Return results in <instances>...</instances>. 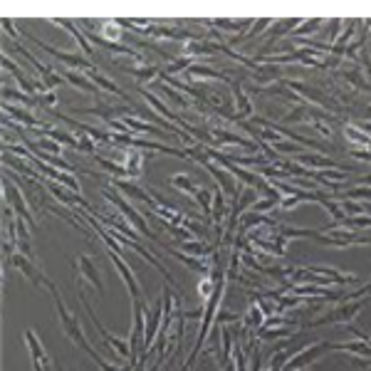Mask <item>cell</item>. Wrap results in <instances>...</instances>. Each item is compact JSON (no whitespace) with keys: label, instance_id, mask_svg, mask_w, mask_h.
<instances>
[{"label":"cell","instance_id":"cell-33","mask_svg":"<svg viewBox=\"0 0 371 371\" xmlns=\"http://www.w3.org/2000/svg\"><path fill=\"white\" fill-rule=\"evenodd\" d=\"M129 74H134V80L142 85V82H154L156 77L161 74V69L156 67V65H148V62H144V65H131V67H124Z\"/></svg>","mask_w":371,"mask_h":371},{"label":"cell","instance_id":"cell-29","mask_svg":"<svg viewBox=\"0 0 371 371\" xmlns=\"http://www.w3.org/2000/svg\"><path fill=\"white\" fill-rule=\"evenodd\" d=\"M332 352H346L352 357L359 359H369L371 361V346L366 341L357 339V341H339V344H332Z\"/></svg>","mask_w":371,"mask_h":371},{"label":"cell","instance_id":"cell-17","mask_svg":"<svg viewBox=\"0 0 371 371\" xmlns=\"http://www.w3.org/2000/svg\"><path fill=\"white\" fill-rule=\"evenodd\" d=\"M295 161H297V164H302V166L312 168V171H329V168H337V171L352 173V171H349V166H344V164H337L334 159H327V156H322V154H300Z\"/></svg>","mask_w":371,"mask_h":371},{"label":"cell","instance_id":"cell-44","mask_svg":"<svg viewBox=\"0 0 371 371\" xmlns=\"http://www.w3.org/2000/svg\"><path fill=\"white\" fill-rule=\"evenodd\" d=\"M193 65V57H179V60H173L166 65V69H164V74H186L188 72V67Z\"/></svg>","mask_w":371,"mask_h":371},{"label":"cell","instance_id":"cell-37","mask_svg":"<svg viewBox=\"0 0 371 371\" xmlns=\"http://www.w3.org/2000/svg\"><path fill=\"white\" fill-rule=\"evenodd\" d=\"M341 77V80H346L349 85H354L357 89H361V92H369L371 94V85L364 80V74L359 72V67H352V69H341V72H337Z\"/></svg>","mask_w":371,"mask_h":371},{"label":"cell","instance_id":"cell-6","mask_svg":"<svg viewBox=\"0 0 371 371\" xmlns=\"http://www.w3.org/2000/svg\"><path fill=\"white\" fill-rule=\"evenodd\" d=\"M3 203L10 205L15 213H18L23 221H27V225H30L32 230H37V223H35V216H32V208L27 205V201H25V193L20 191L18 183H12L10 176H3Z\"/></svg>","mask_w":371,"mask_h":371},{"label":"cell","instance_id":"cell-45","mask_svg":"<svg viewBox=\"0 0 371 371\" xmlns=\"http://www.w3.org/2000/svg\"><path fill=\"white\" fill-rule=\"evenodd\" d=\"M272 151H278V156H280V154H292V156L297 159L300 154H304V146H300V144L287 142V139H284V142L275 144V146H272Z\"/></svg>","mask_w":371,"mask_h":371},{"label":"cell","instance_id":"cell-47","mask_svg":"<svg viewBox=\"0 0 371 371\" xmlns=\"http://www.w3.org/2000/svg\"><path fill=\"white\" fill-rule=\"evenodd\" d=\"M213 287H216V282H213V278H201V282H198V295H201V300L203 302H208V297L213 295Z\"/></svg>","mask_w":371,"mask_h":371},{"label":"cell","instance_id":"cell-28","mask_svg":"<svg viewBox=\"0 0 371 371\" xmlns=\"http://www.w3.org/2000/svg\"><path fill=\"white\" fill-rule=\"evenodd\" d=\"M267 315L260 309V304L255 302V300H250V307H247V312L243 315V327L250 329V332H258L262 324H265Z\"/></svg>","mask_w":371,"mask_h":371},{"label":"cell","instance_id":"cell-41","mask_svg":"<svg viewBox=\"0 0 371 371\" xmlns=\"http://www.w3.org/2000/svg\"><path fill=\"white\" fill-rule=\"evenodd\" d=\"M161 94H164V97L168 99V102H171V104H179L181 109H191V102H188V99L183 97V94L179 92V89H173V87H168V85H164V82H161Z\"/></svg>","mask_w":371,"mask_h":371},{"label":"cell","instance_id":"cell-39","mask_svg":"<svg viewBox=\"0 0 371 371\" xmlns=\"http://www.w3.org/2000/svg\"><path fill=\"white\" fill-rule=\"evenodd\" d=\"M307 119H309V106L307 104H295L287 114H284L280 124H282V126H287V124H307Z\"/></svg>","mask_w":371,"mask_h":371},{"label":"cell","instance_id":"cell-25","mask_svg":"<svg viewBox=\"0 0 371 371\" xmlns=\"http://www.w3.org/2000/svg\"><path fill=\"white\" fill-rule=\"evenodd\" d=\"M168 255H173L176 260H181L188 270L196 272V275H201V278H208V275H210V265L205 262V260L193 258V255H186V253H179V250H173V247H168Z\"/></svg>","mask_w":371,"mask_h":371},{"label":"cell","instance_id":"cell-10","mask_svg":"<svg viewBox=\"0 0 371 371\" xmlns=\"http://www.w3.org/2000/svg\"><path fill=\"white\" fill-rule=\"evenodd\" d=\"M198 25H203V27H213L218 32H230V37H243L250 32L253 27V20H228V18H216V20H196Z\"/></svg>","mask_w":371,"mask_h":371},{"label":"cell","instance_id":"cell-24","mask_svg":"<svg viewBox=\"0 0 371 371\" xmlns=\"http://www.w3.org/2000/svg\"><path fill=\"white\" fill-rule=\"evenodd\" d=\"M25 344H27V349H30V357H32V361H40V364L45 366L47 371H52V361H49V357H47V352H45V346H43V341L37 339V334L32 332V329H25Z\"/></svg>","mask_w":371,"mask_h":371},{"label":"cell","instance_id":"cell-23","mask_svg":"<svg viewBox=\"0 0 371 371\" xmlns=\"http://www.w3.org/2000/svg\"><path fill=\"white\" fill-rule=\"evenodd\" d=\"M87 77H89V80H92L94 85H97V89L114 94V97L124 99V102H126V104H129V106H134V102H131L129 94L124 92V89H122V87H119V85H114V80H109V77H106V74H102V72H99V69H97V72H92V74H87ZM134 109H136V106H134Z\"/></svg>","mask_w":371,"mask_h":371},{"label":"cell","instance_id":"cell-34","mask_svg":"<svg viewBox=\"0 0 371 371\" xmlns=\"http://www.w3.org/2000/svg\"><path fill=\"white\" fill-rule=\"evenodd\" d=\"M94 161L99 164V168L106 173H111V179H129V171H126V166L124 164H119V161H111L106 159V156L97 154L94 156Z\"/></svg>","mask_w":371,"mask_h":371},{"label":"cell","instance_id":"cell-50","mask_svg":"<svg viewBox=\"0 0 371 371\" xmlns=\"http://www.w3.org/2000/svg\"><path fill=\"white\" fill-rule=\"evenodd\" d=\"M181 371H186V369H181Z\"/></svg>","mask_w":371,"mask_h":371},{"label":"cell","instance_id":"cell-12","mask_svg":"<svg viewBox=\"0 0 371 371\" xmlns=\"http://www.w3.org/2000/svg\"><path fill=\"white\" fill-rule=\"evenodd\" d=\"M72 267L77 270L80 280H85V282L92 284L99 295L104 292V284H102V278H99V270L94 267V260L89 258V255H77V260H72Z\"/></svg>","mask_w":371,"mask_h":371},{"label":"cell","instance_id":"cell-2","mask_svg":"<svg viewBox=\"0 0 371 371\" xmlns=\"http://www.w3.org/2000/svg\"><path fill=\"white\" fill-rule=\"evenodd\" d=\"M102 196H104V201H106V203H109L111 208L117 210L119 216H122L124 221L129 223V225H131V228L136 230V233H142L144 238H148V240H156V243H161L159 238H156V235H154V230L148 228V223L144 221V216H142V213H139V210H136L134 205H131L129 201H126V198H124L122 193H119L117 188H114V186H111V188H106V186H104V188H102ZM161 245H164V243H161Z\"/></svg>","mask_w":371,"mask_h":371},{"label":"cell","instance_id":"cell-43","mask_svg":"<svg viewBox=\"0 0 371 371\" xmlns=\"http://www.w3.org/2000/svg\"><path fill=\"white\" fill-rule=\"evenodd\" d=\"M193 198H196V203L203 208L205 221H210V216H213V191H208V188H198Z\"/></svg>","mask_w":371,"mask_h":371},{"label":"cell","instance_id":"cell-48","mask_svg":"<svg viewBox=\"0 0 371 371\" xmlns=\"http://www.w3.org/2000/svg\"><path fill=\"white\" fill-rule=\"evenodd\" d=\"M300 203H302V201H300V198L284 196L282 201H280V208H282V210H295V208H300Z\"/></svg>","mask_w":371,"mask_h":371},{"label":"cell","instance_id":"cell-51","mask_svg":"<svg viewBox=\"0 0 371 371\" xmlns=\"http://www.w3.org/2000/svg\"><path fill=\"white\" fill-rule=\"evenodd\" d=\"M302 371H304V369H302Z\"/></svg>","mask_w":371,"mask_h":371},{"label":"cell","instance_id":"cell-40","mask_svg":"<svg viewBox=\"0 0 371 371\" xmlns=\"http://www.w3.org/2000/svg\"><path fill=\"white\" fill-rule=\"evenodd\" d=\"M295 329L282 327V329H258V339L262 341H278V339H292L295 337Z\"/></svg>","mask_w":371,"mask_h":371},{"label":"cell","instance_id":"cell-20","mask_svg":"<svg viewBox=\"0 0 371 371\" xmlns=\"http://www.w3.org/2000/svg\"><path fill=\"white\" fill-rule=\"evenodd\" d=\"M55 69L62 74V77H65V82H67V85L74 87V89H80V92H87V94H99L97 85H94L87 74L77 72V69H67V67H55Z\"/></svg>","mask_w":371,"mask_h":371},{"label":"cell","instance_id":"cell-1","mask_svg":"<svg viewBox=\"0 0 371 371\" xmlns=\"http://www.w3.org/2000/svg\"><path fill=\"white\" fill-rule=\"evenodd\" d=\"M49 295H52V300H55L57 317H60V324H62V329H65V334H67L69 339H72L74 344L80 346L82 352L87 354V357L94 359V364H97L102 371H122V369H117V366H114V364H109V361H106V359L102 357V354H99L92 344H89V339H87V337H85V329L80 327V322L74 319L72 312H69V309H67V304H65V300H62L60 290H57V287H55V290L49 292Z\"/></svg>","mask_w":371,"mask_h":371},{"label":"cell","instance_id":"cell-46","mask_svg":"<svg viewBox=\"0 0 371 371\" xmlns=\"http://www.w3.org/2000/svg\"><path fill=\"white\" fill-rule=\"evenodd\" d=\"M102 30H104V35L102 37H106V40H111V43H119V40L124 37V32H122V27H119L117 20H106V23H102Z\"/></svg>","mask_w":371,"mask_h":371},{"label":"cell","instance_id":"cell-8","mask_svg":"<svg viewBox=\"0 0 371 371\" xmlns=\"http://www.w3.org/2000/svg\"><path fill=\"white\" fill-rule=\"evenodd\" d=\"M10 265L15 267L18 272H23V278L27 280L30 284H35V287H45L47 292L55 290V282H49L47 275H45V272L35 265V260L27 258V255H23V253H18V250H15V255L10 258Z\"/></svg>","mask_w":371,"mask_h":371},{"label":"cell","instance_id":"cell-35","mask_svg":"<svg viewBox=\"0 0 371 371\" xmlns=\"http://www.w3.org/2000/svg\"><path fill=\"white\" fill-rule=\"evenodd\" d=\"M341 134H344V139L346 142H352V146H361V148H366L371 144V136L369 134H364V131L359 129L357 124H344L341 126Z\"/></svg>","mask_w":371,"mask_h":371},{"label":"cell","instance_id":"cell-27","mask_svg":"<svg viewBox=\"0 0 371 371\" xmlns=\"http://www.w3.org/2000/svg\"><path fill=\"white\" fill-rule=\"evenodd\" d=\"M218 52V43L208 40V37H198V40H191V43H183V55L196 57V55H213Z\"/></svg>","mask_w":371,"mask_h":371},{"label":"cell","instance_id":"cell-32","mask_svg":"<svg viewBox=\"0 0 371 371\" xmlns=\"http://www.w3.org/2000/svg\"><path fill=\"white\" fill-rule=\"evenodd\" d=\"M144 164H146V156L142 151H136V148H129L126 151V161H124V166L129 171V179H139L144 173Z\"/></svg>","mask_w":371,"mask_h":371},{"label":"cell","instance_id":"cell-14","mask_svg":"<svg viewBox=\"0 0 371 371\" xmlns=\"http://www.w3.org/2000/svg\"><path fill=\"white\" fill-rule=\"evenodd\" d=\"M109 260L114 262V267L119 270V278L124 280V284L129 287V292H131V300H144V292H142V287H139V280L134 278V270H131V265L126 262V260L122 258L119 253H111L109 250Z\"/></svg>","mask_w":371,"mask_h":371},{"label":"cell","instance_id":"cell-13","mask_svg":"<svg viewBox=\"0 0 371 371\" xmlns=\"http://www.w3.org/2000/svg\"><path fill=\"white\" fill-rule=\"evenodd\" d=\"M3 111H5V117L15 119V124H20V126H30V129H47V126H52V124L43 122V119H37L35 114H30V111L25 109V106H20V104L3 102Z\"/></svg>","mask_w":371,"mask_h":371},{"label":"cell","instance_id":"cell-4","mask_svg":"<svg viewBox=\"0 0 371 371\" xmlns=\"http://www.w3.org/2000/svg\"><path fill=\"white\" fill-rule=\"evenodd\" d=\"M25 35H27V32H25ZM27 40H30V43H35L37 47L43 49V52H47L52 60L60 62V65H65L67 69H77V72H85V74L97 72V67H94V62L89 60V57L77 55V52H65V49H57V47H52V45L43 43V40H37L35 35H27Z\"/></svg>","mask_w":371,"mask_h":371},{"label":"cell","instance_id":"cell-31","mask_svg":"<svg viewBox=\"0 0 371 371\" xmlns=\"http://www.w3.org/2000/svg\"><path fill=\"white\" fill-rule=\"evenodd\" d=\"M228 213L230 210H228V205H225V193L213 191V216H210V223H213L218 230H223V221H225Z\"/></svg>","mask_w":371,"mask_h":371},{"label":"cell","instance_id":"cell-30","mask_svg":"<svg viewBox=\"0 0 371 371\" xmlns=\"http://www.w3.org/2000/svg\"><path fill=\"white\" fill-rule=\"evenodd\" d=\"M179 250H183L186 255H193V258H201V260H205L210 253H216L213 250V245L210 243H205V240H186V243H179Z\"/></svg>","mask_w":371,"mask_h":371},{"label":"cell","instance_id":"cell-19","mask_svg":"<svg viewBox=\"0 0 371 371\" xmlns=\"http://www.w3.org/2000/svg\"><path fill=\"white\" fill-rule=\"evenodd\" d=\"M230 94H233V99H235V114L240 119H253L255 106H253V102L247 99L245 89H243V85L238 80L230 82Z\"/></svg>","mask_w":371,"mask_h":371},{"label":"cell","instance_id":"cell-42","mask_svg":"<svg viewBox=\"0 0 371 371\" xmlns=\"http://www.w3.org/2000/svg\"><path fill=\"white\" fill-rule=\"evenodd\" d=\"M322 25H324V20H322V18H307V20H302V23H300V27L292 32V37H295V40H300V37H304V35L319 32Z\"/></svg>","mask_w":371,"mask_h":371},{"label":"cell","instance_id":"cell-16","mask_svg":"<svg viewBox=\"0 0 371 371\" xmlns=\"http://www.w3.org/2000/svg\"><path fill=\"white\" fill-rule=\"evenodd\" d=\"M300 23H302V18H284V20H275V25H272V30L267 32V43L265 47L260 49L258 55H267V49L272 47V45L278 43L282 35H292V32L300 27Z\"/></svg>","mask_w":371,"mask_h":371},{"label":"cell","instance_id":"cell-18","mask_svg":"<svg viewBox=\"0 0 371 371\" xmlns=\"http://www.w3.org/2000/svg\"><path fill=\"white\" fill-rule=\"evenodd\" d=\"M114 188H117L119 193H122L124 198H129V201H142V203H146L148 208L154 205V196L148 191H144L142 186H136L134 181H126V179H114Z\"/></svg>","mask_w":371,"mask_h":371},{"label":"cell","instance_id":"cell-7","mask_svg":"<svg viewBox=\"0 0 371 371\" xmlns=\"http://www.w3.org/2000/svg\"><path fill=\"white\" fill-rule=\"evenodd\" d=\"M77 297H80V302H82V307H85V312L89 315V322H92L94 327H97V332L102 334V339L106 341V346L109 349H114V352L119 354V357H124V359H131V346H129V339H117V337H111L109 332H106V327L99 322V317L94 315V309H92V304H89V300L85 297V292L82 290H77Z\"/></svg>","mask_w":371,"mask_h":371},{"label":"cell","instance_id":"cell-11","mask_svg":"<svg viewBox=\"0 0 371 371\" xmlns=\"http://www.w3.org/2000/svg\"><path fill=\"white\" fill-rule=\"evenodd\" d=\"M139 94H142V97H144V102H146L148 109H154L156 114H161V117L168 119V122H171V124L176 122V124H179V129H183L186 124H188V119H183V117H181V114H176V111H173L171 106L166 104V102H161V99L156 97L154 92H148V89H144L142 85H139Z\"/></svg>","mask_w":371,"mask_h":371},{"label":"cell","instance_id":"cell-26","mask_svg":"<svg viewBox=\"0 0 371 371\" xmlns=\"http://www.w3.org/2000/svg\"><path fill=\"white\" fill-rule=\"evenodd\" d=\"M122 122L126 124V126H129L131 134H154V136H166V131L161 129V126H156V124L144 122V119H139V117H131V114H126V117H122Z\"/></svg>","mask_w":371,"mask_h":371},{"label":"cell","instance_id":"cell-49","mask_svg":"<svg viewBox=\"0 0 371 371\" xmlns=\"http://www.w3.org/2000/svg\"><path fill=\"white\" fill-rule=\"evenodd\" d=\"M366 287H369V292H371V282H369V284H366Z\"/></svg>","mask_w":371,"mask_h":371},{"label":"cell","instance_id":"cell-15","mask_svg":"<svg viewBox=\"0 0 371 371\" xmlns=\"http://www.w3.org/2000/svg\"><path fill=\"white\" fill-rule=\"evenodd\" d=\"M312 272L322 275V278H327L332 287H346V284H357L359 282V275L357 272H344V270H337V267H329V265H307Z\"/></svg>","mask_w":371,"mask_h":371},{"label":"cell","instance_id":"cell-38","mask_svg":"<svg viewBox=\"0 0 371 371\" xmlns=\"http://www.w3.org/2000/svg\"><path fill=\"white\" fill-rule=\"evenodd\" d=\"M168 186L176 188L179 193H193V196H196V191H198V186L193 183V179L188 173H176V176H171V179H168Z\"/></svg>","mask_w":371,"mask_h":371},{"label":"cell","instance_id":"cell-9","mask_svg":"<svg viewBox=\"0 0 371 371\" xmlns=\"http://www.w3.org/2000/svg\"><path fill=\"white\" fill-rule=\"evenodd\" d=\"M327 352H332V341H315V344H307L302 352L297 354L290 364H287V371H302V369H307L312 361L322 359Z\"/></svg>","mask_w":371,"mask_h":371},{"label":"cell","instance_id":"cell-3","mask_svg":"<svg viewBox=\"0 0 371 371\" xmlns=\"http://www.w3.org/2000/svg\"><path fill=\"white\" fill-rule=\"evenodd\" d=\"M369 304V300L366 297H361V300H354V302H339L337 307H332L327 312V315L317 317V319L312 322H304L302 327L307 329H317V327H324V324H354V319L359 317V312Z\"/></svg>","mask_w":371,"mask_h":371},{"label":"cell","instance_id":"cell-21","mask_svg":"<svg viewBox=\"0 0 371 371\" xmlns=\"http://www.w3.org/2000/svg\"><path fill=\"white\" fill-rule=\"evenodd\" d=\"M49 25H57V27H62V30H67L69 35L77 40V45L82 47V55H94V49H92V43L87 40L85 35H82V30H80V25L77 23H72V20H67V18H55V20H49Z\"/></svg>","mask_w":371,"mask_h":371},{"label":"cell","instance_id":"cell-22","mask_svg":"<svg viewBox=\"0 0 371 371\" xmlns=\"http://www.w3.org/2000/svg\"><path fill=\"white\" fill-rule=\"evenodd\" d=\"M186 77H188V80H218V82H225V85H230V82H233L228 74L221 72V69L210 67V65H198V62H193L191 67H188Z\"/></svg>","mask_w":371,"mask_h":371},{"label":"cell","instance_id":"cell-36","mask_svg":"<svg viewBox=\"0 0 371 371\" xmlns=\"http://www.w3.org/2000/svg\"><path fill=\"white\" fill-rule=\"evenodd\" d=\"M10 99H15V102H18L20 106H25V109H32V106L37 104V99L27 97L20 87H18V89H12V87L3 85V102H10Z\"/></svg>","mask_w":371,"mask_h":371},{"label":"cell","instance_id":"cell-5","mask_svg":"<svg viewBox=\"0 0 371 371\" xmlns=\"http://www.w3.org/2000/svg\"><path fill=\"white\" fill-rule=\"evenodd\" d=\"M282 85L287 87L290 92H295L297 97H302L304 102H312V104H317L319 109H324V111H341V109H344L337 99L324 97V92H319L317 87L307 85V82H302V80H282Z\"/></svg>","mask_w":371,"mask_h":371}]
</instances>
